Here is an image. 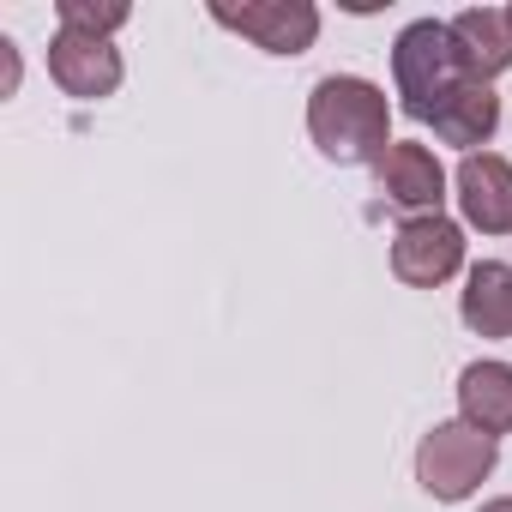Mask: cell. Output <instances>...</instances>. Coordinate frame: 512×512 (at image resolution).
Instances as JSON below:
<instances>
[{"instance_id":"obj_1","label":"cell","mask_w":512,"mask_h":512,"mask_svg":"<svg viewBox=\"0 0 512 512\" xmlns=\"http://www.w3.org/2000/svg\"><path fill=\"white\" fill-rule=\"evenodd\" d=\"M308 133L332 163H380L392 151L386 91L356 73H326L308 97Z\"/></svg>"},{"instance_id":"obj_2","label":"cell","mask_w":512,"mask_h":512,"mask_svg":"<svg viewBox=\"0 0 512 512\" xmlns=\"http://www.w3.org/2000/svg\"><path fill=\"white\" fill-rule=\"evenodd\" d=\"M392 79H398L404 115L434 121V109L464 85V61H458L452 25H440V19H416V25H404L398 43H392Z\"/></svg>"},{"instance_id":"obj_3","label":"cell","mask_w":512,"mask_h":512,"mask_svg":"<svg viewBox=\"0 0 512 512\" xmlns=\"http://www.w3.org/2000/svg\"><path fill=\"white\" fill-rule=\"evenodd\" d=\"M500 458V440L470 428V422H434L416 446V482L434 494V500H464L482 488V476L494 470Z\"/></svg>"},{"instance_id":"obj_4","label":"cell","mask_w":512,"mask_h":512,"mask_svg":"<svg viewBox=\"0 0 512 512\" xmlns=\"http://www.w3.org/2000/svg\"><path fill=\"white\" fill-rule=\"evenodd\" d=\"M223 31H241L266 55H302L320 37V7L314 0H241V7H211Z\"/></svg>"},{"instance_id":"obj_5","label":"cell","mask_w":512,"mask_h":512,"mask_svg":"<svg viewBox=\"0 0 512 512\" xmlns=\"http://www.w3.org/2000/svg\"><path fill=\"white\" fill-rule=\"evenodd\" d=\"M464 266V229L452 217H404L392 235V272L410 290H434Z\"/></svg>"},{"instance_id":"obj_6","label":"cell","mask_w":512,"mask_h":512,"mask_svg":"<svg viewBox=\"0 0 512 512\" xmlns=\"http://www.w3.org/2000/svg\"><path fill=\"white\" fill-rule=\"evenodd\" d=\"M49 79L79 97V103H97L121 85V49L109 37H85V31H61L49 43Z\"/></svg>"},{"instance_id":"obj_7","label":"cell","mask_w":512,"mask_h":512,"mask_svg":"<svg viewBox=\"0 0 512 512\" xmlns=\"http://www.w3.org/2000/svg\"><path fill=\"white\" fill-rule=\"evenodd\" d=\"M374 181L380 193L410 211V217H440V199H446V169L434 163L428 145H410V139H392V151L374 163Z\"/></svg>"},{"instance_id":"obj_8","label":"cell","mask_w":512,"mask_h":512,"mask_svg":"<svg viewBox=\"0 0 512 512\" xmlns=\"http://www.w3.org/2000/svg\"><path fill=\"white\" fill-rule=\"evenodd\" d=\"M458 211L470 229L506 235L512 229V163L494 151H470L458 163Z\"/></svg>"},{"instance_id":"obj_9","label":"cell","mask_w":512,"mask_h":512,"mask_svg":"<svg viewBox=\"0 0 512 512\" xmlns=\"http://www.w3.org/2000/svg\"><path fill=\"white\" fill-rule=\"evenodd\" d=\"M452 43H458V61H464V79L488 85L512 67V25L500 7H470L452 19Z\"/></svg>"},{"instance_id":"obj_10","label":"cell","mask_w":512,"mask_h":512,"mask_svg":"<svg viewBox=\"0 0 512 512\" xmlns=\"http://www.w3.org/2000/svg\"><path fill=\"white\" fill-rule=\"evenodd\" d=\"M458 410L482 434H512V362H470L458 374Z\"/></svg>"},{"instance_id":"obj_11","label":"cell","mask_w":512,"mask_h":512,"mask_svg":"<svg viewBox=\"0 0 512 512\" xmlns=\"http://www.w3.org/2000/svg\"><path fill=\"white\" fill-rule=\"evenodd\" d=\"M458 314H464V326H470L476 338H512V266H506V260L470 266Z\"/></svg>"},{"instance_id":"obj_12","label":"cell","mask_w":512,"mask_h":512,"mask_svg":"<svg viewBox=\"0 0 512 512\" xmlns=\"http://www.w3.org/2000/svg\"><path fill=\"white\" fill-rule=\"evenodd\" d=\"M494 127H500V97H494L488 85H476V79H464V85L434 109V133H440L446 145H458L464 157H470L476 145H488Z\"/></svg>"},{"instance_id":"obj_13","label":"cell","mask_w":512,"mask_h":512,"mask_svg":"<svg viewBox=\"0 0 512 512\" xmlns=\"http://www.w3.org/2000/svg\"><path fill=\"white\" fill-rule=\"evenodd\" d=\"M61 31H85V37H109V31H121L127 25V0H61Z\"/></svg>"},{"instance_id":"obj_14","label":"cell","mask_w":512,"mask_h":512,"mask_svg":"<svg viewBox=\"0 0 512 512\" xmlns=\"http://www.w3.org/2000/svg\"><path fill=\"white\" fill-rule=\"evenodd\" d=\"M482 512H512V494H506V500H488Z\"/></svg>"},{"instance_id":"obj_15","label":"cell","mask_w":512,"mask_h":512,"mask_svg":"<svg viewBox=\"0 0 512 512\" xmlns=\"http://www.w3.org/2000/svg\"><path fill=\"white\" fill-rule=\"evenodd\" d=\"M506 25H512V7H506Z\"/></svg>"}]
</instances>
